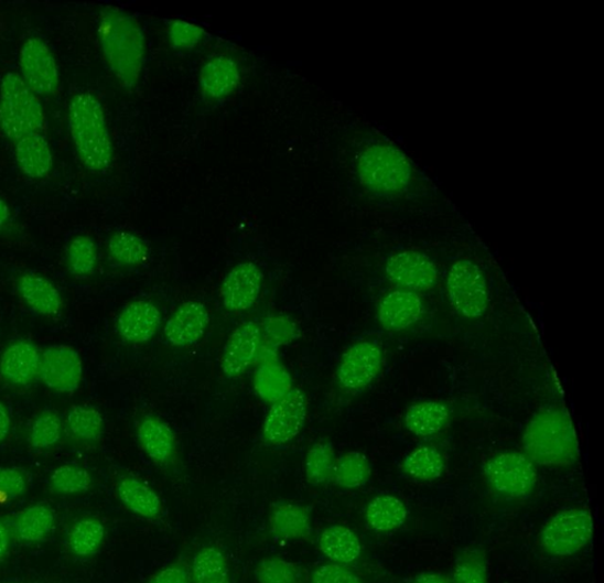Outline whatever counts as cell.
<instances>
[{
    "label": "cell",
    "mask_w": 604,
    "mask_h": 583,
    "mask_svg": "<svg viewBox=\"0 0 604 583\" xmlns=\"http://www.w3.org/2000/svg\"><path fill=\"white\" fill-rule=\"evenodd\" d=\"M593 532V516L589 510L567 509L553 515L543 526L540 544L543 551L551 557L569 558L589 546Z\"/></svg>",
    "instance_id": "cell-6"
},
{
    "label": "cell",
    "mask_w": 604,
    "mask_h": 583,
    "mask_svg": "<svg viewBox=\"0 0 604 583\" xmlns=\"http://www.w3.org/2000/svg\"><path fill=\"white\" fill-rule=\"evenodd\" d=\"M446 290L452 309L464 319L478 320L488 310V282L473 260L462 259L451 266Z\"/></svg>",
    "instance_id": "cell-7"
},
{
    "label": "cell",
    "mask_w": 604,
    "mask_h": 583,
    "mask_svg": "<svg viewBox=\"0 0 604 583\" xmlns=\"http://www.w3.org/2000/svg\"><path fill=\"white\" fill-rule=\"evenodd\" d=\"M385 273L397 290L428 292L438 285V266L423 252L405 249L390 256Z\"/></svg>",
    "instance_id": "cell-12"
},
{
    "label": "cell",
    "mask_w": 604,
    "mask_h": 583,
    "mask_svg": "<svg viewBox=\"0 0 604 583\" xmlns=\"http://www.w3.org/2000/svg\"><path fill=\"white\" fill-rule=\"evenodd\" d=\"M402 471L417 481H434L443 476L445 460L438 447L418 446L402 462Z\"/></svg>",
    "instance_id": "cell-30"
},
{
    "label": "cell",
    "mask_w": 604,
    "mask_h": 583,
    "mask_svg": "<svg viewBox=\"0 0 604 583\" xmlns=\"http://www.w3.org/2000/svg\"><path fill=\"white\" fill-rule=\"evenodd\" d=\"M66 425L75 439L87 443L98 442L105 432L103 413L88 406L73 407L66 414Z\"/></svg>",
    "instance_id": "cell-32"
},
{
    "label": "cell",
    "mask_w": 604,
    "mask_h": 583,
    "mask_svg": "<svg viewBox=\"0 0 604 583\" xmlns=\"http://www.w3.org/2000/svg\"><path fill=\"white\" fill-rule=\"evenodd\" d=\"M45 114L39 96L15 73H8L0 82V129L14 142L42 134Z\"/></svg>",
    "instance_id": "cell-5"
},
{
    "label": "cell",
    "mask_w": 604,
    "mask_h": 583,
    "mask_svg": "<svg viewBox=\"0 0 604 583\" xmlns=\"http://www.w3.org/2000/svg\"><path fill=\"white\" fill-rule=\"evenodd\" d=\"M424 306L417 293L395 290L385 295L378 307V321L388 331H405L421 321Z\"/></svg>",
    "instance_id": "cell-19"
},
{
    "label": "cell",
    "mask_w": 604,
    "mask_h": 583,
    "mask_svg": "<svg viewBox=\"0 0 604 583\" xmlns=\"http://www.w3.org/2000/svg\"><path fill=\"white\" fill-rule=\"evenodd\" d=\"M371 477V464L359 452H349L335 461L332 478L344 489H357Z\"/></svg>",
    "instance_id": "cell-31"
},
{
    "label": "cell",
    "mask_w": 604,
    "mask_h": 583,
    "mask_svg": "<svg viewBox=\"0 0 604 583\" xmlns=\"http://www.w3.org/2000/svg\"><path fill=\"white\" fill-rule=\"evenodd\" d=\"M98 40L104 56L121 87L132 90L139 85L145 62V37L136 17L109 8L99 17Z\"/></svg>",
    "instance_id": "cell-2"
},
{
    "label": "cell",
    "mask_w": 604,
    "mask_h": 583,
    "mask_svg": "<svg viewBox=\"0 0 604 583\" xmlns=\"http://www.w3.org/2000/svg\"><path fill=\"white\" fill-rule=\"evenodd\" d=\"M11 419L7 408L0 403V443L4 442L10 434Z\"/></svg>",
    "instance_id": "cell-48"
},
{
    "label": "cell",
    "mask_w": 604,
    "mask_h": 583,
    "mask_svg": "<svg viewBox=\"0 0 604 583\" xmlns=\"http://www.w3.org/2000/svg\"><path fill=\"white\" fill-rule=\"evenodd\" d=\"M137 436L144 454L151 461L166 464L174 458L177 450L175 431L157 415H145L139 422Z\"/></svg>",
    "instance_id": "cell-21"
},
{
    "label": "cell",
    "mask_w": 604,
    "mask_h": 583,
    "mask_svg": "<svg viewBox=\"0 0 604 583\" xmlns=\"http://www.w3.org/2000/svg\"><path fill=\"white\" fill-rule=\"evenodd\" d=\"M69 130L76 153L94 173L107 172L114 161V145L103 105L89 93L73 97Z\"/></svg>",
    "instance_id": "cell-4"
},
{
    "label": "cell",
    "mask_w": 604,
    "mask_h": 583,
    "mask_svg": "<svg viewBox=\"0 0 604 583\" xmlns=\"http://www.w3.org/2000/svg\"><path fill=\"white\" fill-rule=\"evenodd\" d=\"M408 508L393 495H380L367 506L365 519L377 532H390L399 529L408 519Z\"/></svg>",
    "instance_id": "cell-26"
},
{
    "label": "cell",
    "mask_w": 604,
    "mask_h": 583,
    "mask_svg": "<svg viewBox=\"0 0 604 583\" xmlns=\"http://www.w3.org/2000/svg\"><path fill=\"white\" fill-rule=\"evenodd\" d=\"M262 330L254 321L235 328L223 349L220 368L224 376L235 379L242 376L260 357Z\"/></svg>",
    "instance_id": "cell-14"
},
{
    "label": "cell",
    "mask_w": 604,
    "mask_h": 583,
    "mask_svg": "<svg viewBox=\"0 0 604 583\" xmlns=\"http://www.w3.org/2000/svg\"><path fill=\"white\" fill-rule=\"evenodd\" d=\"M191 573L180 565H172L149 580L148 583H191Z\"/></svg>",
    "instance_id": "cell-46"
},
{
    "label": "cell",
    "mask_w": 604,
    "mask_h": 583,
    "mask_svg": "<svg viewBox=\"0 0 604 583\" xmlns=\"http://www.w3.org/2000/svg\"><path fill=\"white\" fill-rule=\"evenodd\" d=\"M14 154L20 170L30 179H44L53 170L52 149L42 134L28 136L17 141Z\"/></svg>",
    "instance_id": "cell-22"
},
{
    "label": "cell",
    "mask_w": 604,
    "mask_h": 583,
    "mask_svg": "<svg viewBox=\"0 0 604 583\" xmlns=\"http://www.w3.org/2000/svg\"><path fill=\"white\" fill-rule=\"evenodd\" d=\"M484 474L489 486L509 498H526L537 485L535 464L516 452L500 453L485 464Z\"/></svg>",
    "instance_id": "cell-8"
},
{
    "label": "cell",
    "mask_w": 604,
    "mask_h": 583,
    "mask_svg": "<svg viewBox=\"0 0 604 583\" xmlns=\"http://www.w3.org/2000/svg\"><path fill=\"white\" fill-rule=\"evenodd\" d=\"M309 414L308 397L300 389L282 396L267 411L262 424V438L271 445H287L304 429Z\"/></svg>",
    "instance_id": "cell-9"
},
{
    "label": "cell",
    "mask_w": 604,
    "mask_h": 583,
    "mask_svg": "<svg viewBox=\"0 0 604 583\" xmlns=\"http://www.w3.org/2000/svg\"><path fill=\"white\" fill-rule=\"evenodd\" d=\"M410 583H452V580L443 573L428 572L418 574Z\"/></svg>",
    "instance_id": "cell-47"
},
{
    "label": "cell",
    "mask_w": 604,
    "mask_h": 583,
    "mask_svg": "<svg viewBox=\"0 0 604 583\" xmlns=\"http://www.w3.org/2000/svg\"><path fill=\"white\" fill-rule=\"evenodd\" d=\"M10 548V535L8 527L0 521V560H3Z\"/></svg>",
    "instance_id": "cell-49"
},
{
    "label": "cell",
    "mask_w": 604,
    "mask_h": 583,
    "mask_svg": "<svg viewBox=\"0 0 604 583\" xmlns=\"http://www.w3.org/2000/svg\"><path fill=\"white\" fill-rule=\"evenodd\" d=\"M449 408L439 401H425L411 406L405 415L406 428L421 439L432 438L447 425Z\"/></svg>",
    "instance_id": "cell-24"
},
{
    "label": "cell",
    "mask_w": 604,
    "mask_h": 583,
    "mask_svg": "<svg viewBox=\"0 0 604 583\" xmlns=\"http://www.w3.org/2000/svg\"><path fill=\"white\" fill-rule=\"evenodd\" d=\"M11 212L7 203L0 197V229L4 228L10 220Z\"/></svg>",
    "instance_id": "cell-50"
},
{
    "label": "cell",
    "mask_w": 604,
    "mask_h": 583,
    "mask_svg": "<svg viewBox=\"0 0 604 583\" xmlns=\"http://www.w3.org/2000/svg\"><path fill=\"white\" fill-rule=\"evenodd\" d=\"M323 554L333 562L348 564L362 555V543L355 531L344 526H331L319 540Z\"/></svg>",
    "instance_id": "cell-27"
},
{
    "label": "cell",
    "mask_w": 604,
    "mask_h": 583,
    "mask_svg": "<svg viewBox=\"0 0 604 583\" xmlns=\"http://www.w3.org/2000/svg\"><path fill=\"white\" fill-rule=\"evenodd\" d=\"M312 583H363V581L344 565L325 564L314 571Z\"/></svg>",
    "instance_id": "cell-44"
},
{
    "label": "cell",
    "mask_w": 604,
    "mask_h": 583,
    "mask_svg": "<svg viewBox=\"0 0 604 583\" xmlns=\"http://www.w3.org/2000/svg\"><path fill=\"white\" fill-rule=\"evenodd\" d=\"M335 461L337 458H335L334 447L330 442L314 443L309 449L305 458V474L311 485H325L333 476Z\"/></svg>",
    "instance_id": "cell-37"
},
{
    "label": "cell",
    "mask_w": 604,
    "mask_h": 583,
    "mask_svg": "<svg viewBox=\"0 0 604 583\" xmlns=\"http://www.w3.org/2000/svg\"><path fill=\"white\" fill-rule=\"evenodd\" d=\"M356 174L364 192L384 208L424 205L432 197V183L400 148L384 138L362 145Z\"/></svg>",
    "instance_id": "cell-1"
},
{
    "label": "cell",
    "mask_w": 604,
    "mask_h": 583,
    "mask_svg": "<svg viewBox=\"0 0 604 583\" xmlns=\"http://www.w3.org/2000/svg\"><path fill=\"white\" fill-rule=\"evenodd\" d=\"M526 456L543 466H570L579 460V441L572 419L561 408L532 415L524 435Z\"/></svg>",
    "instance_id": "cell-3"
},
{
    "label": "cell",
    "mask_w": 604,
    "mask_h": 583,
    "mask_svg": "<svg viewBox=\"0 0 604 583\" xmlns=\"http://www.w3.org/2000/svg\"><path fill=\"white\" fill-rule=\"evenodd\" d=\"M62 438V421L53 411H44L37 415L30 429V444L39 450L56 445Z\"/></svg>",
    "instance_id": "cell-41"
},
{
    "label": "cell",
    "mask_w": 604,
    "mask_h": 583,
    "mask_svg": "<svg viewBox=\"0 0 604 583\" xmlns=\"http://www.w3.org/2000/svg\"><path fill=\"white\" fill-rule=\"evenodd\" d=\"M195 583H229V571L225 555L214 547L204 548L193 561Z\"/></svg>",
    "instance_id": "cell-36"
},
{
    "label": "cell",
    "mask_w": 604,
    "mask_h": 583,
    "mask_svg": "<svg viewBox=\"0 0 604 583\" xmlns=\"http://www.w3.org/2000/svg\"><path fill=\"white\" fill-rule=\"evenodd\" d=\"M24 302L44 316H57L63 306L60 291L52 281L36 273H25L17 284Z\"/></svg>",
    "instance_id": "cell-23"
},
{
    "label": "cell",
    "mask_w": 604,
    "mask_h": 583,
    "mask_svg": "<svg viewBox=\"0 0 604 583\" xmlns=\"http://www.w3.org/2000/svg\"><path fill=\"white\" fill-rule=\"evenodd\" d=\"M39 376L48 389L63 393L74 392L83 378L82 359L71 346H50L41 356Z\"/></svg>",
    "instance_id": "cell-13"
},
{
    "label": "cell",
    "mask_w": 604,
    "mask_h": 583,
    "mask_svg": "<svg viewBox=\"0 0 604 583\" xmlns=\"http://www.w3.org/2000/svg\"><path fill=\"white\" fill-rule=\"evenodd\" d=\"M382 360V349L378 344L363 341L352 345L335 373L338 387L348 395L362 392L378 377Z\"/></svg>",
    "instance_id": "cell-10"
},
{
    "label": "cell",
    "mask_w": 604,
    "mask_h": 583,
    "mask_svg": "<svg viewBox=\"0 0 604 583\" xmlns=\"http://www.w3.org/2000/svg\"><path fill=\"white\" fill-rule=\"evenodd\" d=\"M162 312L148 300L128 304L117 316L119 336L130 344H145L153 339L162 326Z\"/></svg>",
    "instance_id": "cell-18"
},
{
    "label": "cell",
    "mask_w": 604,
    "mask_h": 583,
    "mask_svg": "<svg viewBox=\"0 0 604 583\" xmlns=\"http://www.w3.org/2000/svg\"><path fill=\"white\" fill-rule=\"evenodd\" d=\"M26 489L28 483L22 472L0 466V494L12 499L22 496Z\"/></svg>",
    "instance_id": "cell-45"
},
{
    "label": "cell",
    "mask_w": 604,
    "mask_h": 583,
    "mask_svg": "<svg viewBox=\"0 0 604 583\" xmlns=\"http://www.w3.org/2000/svg\"><path fill=\"white\" fill-rule=\"evenodd\" d=\"M106 538V528L95 519L76 522L69 535V548L74 555L88 558L94 555Z\"/></svg>",
    "instance_id": "cell-35"
},
{
    "label": "cell",
    "mask_w": 604,
    "mask_h": 583,
    "mask_svg": "<svg viewBox=\"0 0 604 583\" xmlns=\"http://www.w3.org/2000/svg\"><path fill=\"white\" fill-rule=\"evenodd\" d=\"M206 37L207 32L204 28L187 21L175 20L168 26V40L175 50H192Z\"/></svg>",
    "instance_id": "cell-42"
},
{
    "label": "cell",
    "mask_w": 604,
    "mask_h": 583,
    "mask_svg": "<svg viewBox=\"0 0 604 583\" xmlns=\"http://www.w3.org/2000/svg\"><path fill=\"white\" fill-rule=\"evenodd\" d=\"M452 583H489L488 564L479 548L468 547L459 555Z\"/></svg>",
    "instance_id": "cell-38"
},
{
    "label": "cell",
    "mask_w": 604,
    "mask_h": 583,
    "mask_svg": "<svg viewBox=\"0 0 604 583\" xmlns=\"http://www.w3.org/2000/svg\"><path fill=\"white\" fill-rule=\"evenodd\" d=\"M242 73L237 60L219 55L208 60L199 72V91L207 102H219L240 86Z\"/></svg>",
    "instance_id": "cell-17"
},
{
    "label": "cell",
    "mask_w": 604,
    "mask_h": 583,
    "mask_svg": "<svg viewBox=\"0 0 604 583\" xmlns=\"http://www.w3.org/2000/svg\"><path fill=\"white\" fill-rule=\"evenodd\" d=\"M21 77L37 96H52L60 88V69L52 50L39 37L28 39L20 53Z\"/></svg>",
    "instance_id": "cell-11"
},
{
    "label": "cell",
    "mask_w": 604,
    "mask_h": 583,
    "mask_svg": "<svg viewBox=\"0 0 604 583\" xmlns=\"http://www.w3.org/2000/svg\"><path fill=\"white\" fill-rule=\"evenodd\" d=\"M122 504L132 512L145 519H157L162 511L159 495L136 477H125L117 485Z\"/></svg>",
    "instance_id": "cell-25"
},
{
    "label": "cell",
    "mask_w": 604,
    "mask_h": 583,
    "mask_svg": "<svg viewBox=\"0 0 604 583\" xmlns=\"http://www.w3.org/2000/svg\"><path fill=\"white\" fill-rule=\"evenodd\" d=\"M110 258L125 266H140L148 261L150 248L147 242L133 233L121 230L109 239Z\"/></svg>",
    "instance_id": "cell-33"
},
{
    "label": "cell",
    "mask_w": 604,
    "mask_h": 583,
    "mask_svg": "<svg viewBox=\"0 0 604 583\" xmlns=\"http://www.w3.org/2000/svg\"><path fill=\"white\" fill-rule=\"evenodd\" d=\"M54 525L53 509L45 505H36L17 516L14 531L17 538L23 542L35 543L44 540L52 532Z\"/></svg>",
    "instance_id": "cell-29"
},
{
    "label": "cell",
    "mask_w": 604,
    "mask_h": 583,
    "mask_svg": "<svg viewBox=\"0 0 604 583\" xmlns=\"http://www.w3.org/2000/svg\"><path fill=\"white\" fill-rule=\"evenodd\" d=\"M211 314L204 303L187 300L166 321L163 336L168 344L183 348L197 344L206 335Z\"/></svg>",
    "instance_id": "cell-16"
},
{
    "label": "cell",
    "mask_w": 604,
    "mask_h": 583,
    "mask_svg": "<svg viewBox=\"0 0 604 583\" xmlns=\"http://www.w3.org/2000/svg\"><path fill=\"white\" fill-rule=\"evenodd\" d=\"M41 353L35 344L19 341L0 358V376L14 386H28L40 374Z\"/></svg>",
    "instance_id": "cell-20"
},
{
    "label": "cell",
    "mask_w": 604,
    "mask_h": 583,
    "mask_svg": "<svg viewBox=\"0 0 604 583\" xmlns=\"http://www.w3.org/2000/svg\"><path fill=\"white\" fill-rule=\"evenodd\" d=\"M263 273L251 261L240 262L227 273L223 281L220 298L224 307L240 313L254 307L260 298Z\"/></svg>",
    "instance_id": "cell-15"
},
{
    "label": "cell",
    "mask_w": 604,
    "mask_h": 583,
    "mask_svg": "<svg viewBox=\"0 0 604 583\" xmlns=\"http://www.w3.org/2000/svg\"><path fill=\"white\" fill-rule=\"evenodd\" d=\"M256 389L263 401L274 403L292 390L290 375L276 360L263 361L257 373Z\"/></svg>",
    "instance_id": "cell-34"
},
{
    "label": "cell",
    "mask_w": 604,
    "mask_h": 583,
    "mask_svg": "<svg viewBox=\"0 0 604 583\" xmlns=\"http://www.w3.org/2000/svg\"><path fill=\"white\" fill-rule=\"evenodd\" d=\"M271 530L279 540L309 538L312 530L310 514L295 505H282L271 516Z\"/></svg>",
    "instance_id": "cell-28"
},
{
    "label": "cell",
    "mask_w": 604,
    "mask_h": 583,
    "mask_svg": "<svg viewBox=\"0 0 604 583\" xmlns=\"http://www.w3.org/2000/svg\"><path fill=\"white\" fill-rule=\"evenodd\" d=\"M98 253L96 242L88 236L74 238L66 249V261L71 272L78 278L91 276L97 266Z\"/></svg>",
    "instance_id": "cell-39"
},
{
    "label": "cell",
    "mask_w": 604,
    "mask_h": 583,
    "mask_svg": "<svg viewBox=\"0 0 604 583\" xmlns=\"http://www.w3.org/2000/svg\"><path fill=\"white\" fill-rule=\"evenodd\" d=\"M91 476L87 469L74 464H65L50 477V486L57 494L75 495L86 493L91 487Z\"/></svg>",
    "instance_id": "cell-40"
},
{
    "label": "cell",
    "mask_w": 604,
    "mask_h": 583,
    "mask_svg": "<svg viewBox=\"0 0 604 583\" xmlns=\"http://www.w3.org/2000/svg\"><path fill=\"white\" fill-rule=\"evenodd\" d=\"M300 577L295 564L284 560H266L258 565L257 579L259 583H298Z\"/></svg>",
    "instance_id": "cell-43"
}]
</instances>
